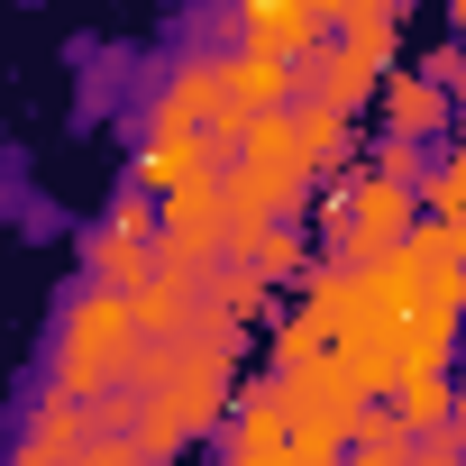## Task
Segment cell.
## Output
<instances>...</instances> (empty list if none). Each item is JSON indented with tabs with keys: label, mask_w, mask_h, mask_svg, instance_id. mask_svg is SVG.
<instances>
[{
	"label": "cell",
	"mask_w": 466,
	"mask_h": 466,
	"mask_svg": "<svg viewBox=\"0 0 466 466\" xmlns=\"http://www.w3.org/2000/svg\"><path fill=\"white\" fill-rule=\"evenodd\" d=\"M384 411H393L411 439H439V430H448V411H457V393H448V375H402V384L384 393Z\"/></svg>",
	"instance_id": "7"
},
{
	"label": "cell",
	"mask_w": 466,
	"mask_h": 466,
	"mask_svg": "<svg viewBox=\"0 0 466 466\" xmlns=\"http://www.w3.org/2000/svg\"><path fill=\"white\" fill-rule=\"evenodd\" d=\"M448 28H457V46H466V0H457V10H448Z\"/></svg>",
	"instance_id": "12"
},
{
	"label": "cell",
	"mask_w": 466,
	"mask_h": 466,
	"mask_svg": "<svg viewBox=\"0 0 466 466\" xmlns=\"http://www.w3.org/2000/svg\"><path fill=\"white\" fill-rule=\"evenodd\" d=\"M128 366H137V320H128V302L119 293H74L65 302V320H56V366H46V393L56 402H110L119 384H128Z\"/></svg>",
	"instance_id": "1"
},
{
	"label": "cell",
	"mask_w": 466,
	"mask_h": 466,
	"mask_svg": "<svg viewBox=\"0 0 466 466\" xmlns=\"http://www.w3.org/2000/svg\"><path fill=\"white\" fill-rule=\"evenodd\" d=\"M320 37H329L320 0H248V10H238V46H257V56H284V65H302Z\"/></svg>",
	"instance_id": "4"
},
{
	"label": "cell",
	"mask_w": 466,
	"mask_h": 466,
	"mask_svg": "<svg viewBox=\"0 0 466 466\" xmlns=\"http://www.w3.org/2000/svg\"><path fill=\"white\" fill-rule=\"evenodd\" d=\"M420 228V192H402V183H384V174H348V183H329V210H320V266H348V275H366L375 257H393L402 238Z\"/></svg>",
	"instance_id": "2"
},
{
	"label": "cell",
	"mask_w": 466,
	"mask_h": 466,
	"mask_svg": "<svg viewBox=\"0 0 466 466\" xmlns=\"http://www.w3.org/2000/svg\"><path fill=\"white\" fill-rule=\"evenodd\" d=\"M210 466H219V457H210Z\"/></svg>",
	"instance_id": "13"
},
{
	"label": "cell",
	"mask_w": 466,
	"mask_h": 466,
	"mask_svg": "<svg viewBox=\"0 0 466 466\" xmlns=\"http://www.w3.org/2000/svg\"><path fill=\"white\" fill-rule=\"evenodd\" d=\"M448 110H466V46H457V74H448Z\"/></svg>",
	"instance_id": "11"
},
{
	"label": "cell",
	"mask_w": 466,
	"mask_h": 466,
	"mask_svg": "<svg viewBox=\"0 0 466 466\" xmlns=\"http://www.w3.org/2000/svg\"><path fill=\"white\" fill-rule=\"evenodd\" d=\"M156 210H165L156 192L119 183V192H110V219H101V228H110V238H137V248H156Z\"/></svg>",
	"instance_id": "9"
},
{
	"label": "cell",
	"mask_w": 466,
	"mask_h": 466,
	"mask_svg": "<svg viewBox=\"0 0 466 466\" xmlns=\"http://www.w3.org/2000/svg\"><path fill=\"white\" fill-rule=\"evenodd\" d=\"M420 219H466V137L420 174Z\"/></svg>",
	"instance_id": "8"
},
{
	"label": "cell",
	"mask_w": 466,
	"mask_h": 466,
	"mask_svg": "<svg viewBox=\"0 0 466 466\" xmlns=\"http://www.w3.org/2000/svg\"><path fill=\"white\" fill-rule=\"evenodd\" d=\"M219 65H228V92H238L257 119H266V110H293V65H284V56H257V46H219Z\"/></svg>",
	"instance_id": "6"
},
{
	"label": "cell",
	"mask_w": 466,
	"mask_h": 466,
	"mask_svg": "<svg viewBox=\"0 0 466 466\" xmlns=\"http://www.w3.org/2000/svg\"><path fill=\"white\" fill-rule=\"evenodd\" d=\"M448 119H457V110H448V92H439L430 74L393 65V74L375 83V137H393V147H430Z\"/></svg>",
	"instance_id": "3"
},
{
	"label": "cell",
	"mask_w": 466,
	"mask_h": 466,
	"mask_svg": "<svg viewBox=\"0 0 466 466\" xmlns=\"http://www.w3.org/2000/svg\"><path fill=\"white\" fill-rule=\"evenodd\" d=\"M83 284H92V293H119V302H137V293L156 284V248L92 228V248H83Z\"/></svg>",
	"instance_id": "5"
},
{
	"label": "cell",
	"mask_w": 466,
	"mask_h": 466,
	"mask_svg": "<svg viewBox=\"0 0 466 466\" xmlns=\"http://www.w3.org/2000/svg\"><path fill=\"white\" fill-rule=\"evenodd\" d=\"M411 466H466V448L439 430V439H411Z\"/></svg>",
	"instance_id": "10"
}]
</instances>
